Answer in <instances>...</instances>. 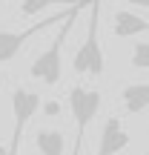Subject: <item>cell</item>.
Wrapping results in <instances>:
<instances>
[{
    "label": "cell",
    "mask_w": 149,
    "mask_h": 155,
    "mask_svg": "<svg viewBox=\"0 0 149 155\" xmlns=\"http://www.w3.org/2000/svg\"><path fill=\"white\" fill-rule=\"evenodd\" d=\"M77 15H80V9H75L72 15H69L66 20L60 23V32L55 35L52 46H49L46 52H40V55L32 61V66H29V75H32L34 81L46 83V86H57V83H60V75H63V43H66L69 32H72L75 17H77Z\"/></svg>",
    "instance_id": "1"
},
{
    "label": "cell",
    "mask_w": 149,
    "mask_h": 155,
    "mask_svg": "<svg viewBox=\"0 0 149 155\" xmlns=\"http://www.w3.org/2000/svg\"><path fill=\"white\" fill-rule=\"evenodd\" d=\"M92 12H89V26H86V38H83L80 49L72 58V69L77 75H89L98 78L103 72V49H100V0H92Z\"/></svg>",
    "instance_id": "2"
},
{
    "label": "cell",
    "mask_w": 149,
    "mask_h": 155,
    "mask_svg": "<svg viewBox=\"0 0 149 155\" xmlns=\"http://www.w3.org/2000/svg\"><path fill=\"white\" fill-rule=\"evenodd\" d=\"M100 104H103V95L98 89H89V86H72L69 89V112L75 118V144H72V155H80L83 150V138H86V129L89 124L98 118Z\"/></svg>",
    "instance_id": "3"
},
{
    "label": "cell",
    "mask_w": 149,
    "mask_h": 155,
    "mask_svg": "<svg viewBox=\"0 0 149 155\" xmlns=\"http://www.w3.org/2000/svg\"><path fill=\"white\" fill-rule=\"evenodd\" d=\"M89 3H92V0H86V3H77V6H72V9L60 12V15H49V20H40V23H34V26L23 29V32H6V29H0V63L15 61V58L20 55L23 43H26L29 38L40 35L43 29H49V26H57V23H63V20H66V17L72 15L75 9H83V6H89Z\"/></svg>",
    "instance_id": "4"
},
{
    "label": "cell",
    "mask_w": 149,
    "mask_h": 155,
    "mask_svg": "<svg viewBox=\"0 0 149 155\" xmlns=\"http://www.w3.org/2000/svg\"><path fill=\"white\" fill-rule=\"evenodd\" d=\"M37 109H40V95L34 92V89L17 86L15 92H11V115H15V129H11V150H9V155H17V150H20V138H23V129H26V124L37 115Z\"/></svg>",
    "instance_id": "5"
},
{
    "label": "cell",
    "mask_w": 149,
    "mask_h": 155,
    "mask_svg": "<svg viewBox=\"0 0 149 155\" xmlns=\"http://www.w3.org/2000/svg\"><path fill=\"white\" fill-rule=\"evenodd\" d=\"M129 147V132L123 129V121L118 115L106 118L103 124V132H100V144H98V152L95 155H118Z\"/></svg>",
    "instance_id": "6"
},
{
    "label": "cell",
    "mask_w": 149,
    "mask_h": 155,
    "mask_svg": "<svg viewBox=\"0 0 149 155\" xmlns=\"http://www.w3.org/2000/svg\"><path fill=\"white\" fill-rule=\"evenodd\" d=\"M144 32H149V20L126 9L115 12V17H112V35L115 38H135V35H144Z\"/></svg>",
    "instance_id": "7"
},
{
    "label": "cell",
    "mask_w": 149,
    "mask_h": 155,
    "mask_svg": "<svg viewBox=\"0 0 149 155\" xmlns=\"http://www.w3.org/2000/svg\"><path fill=\"white\" fill-rule=\"evenodd\" d=\"M123 109L129 115H141L144 109H149V83H129L121 92Z\"/></svg>",
    "instance_id": "8"
},
{
    "label": "cell",
    "mask_w": 149,
    "mask_h": 155,
    "mask_svg": "<svg viewBox=\"0 0 149 155\" xmlns=\"http://www.w3.org/2000/svg\"><path fill=\"white\" fill-rule=\"evenodd\" d=\"M34 147L40 155H63L66 152V138H63L60 129H37L34 135Z\"/></svg>",
    "instance_id": "9"
},
{
    "label": "cell",
    "mask_w": 149,
    "mask_h": 155,
    "mask_svg": "<svg viewBox=\"0 0 149 155\" xmlns=\"http://www.w3.org/2000/svg\"><path fill=\"white\" fill-rule=\"evenodd\" d=\"M20 3V15L23 17H34V15H40V12H46L49 6H55V3H60V6H77V3H83V0H17Z\"/></svg>",
    "instance_id": "10"
},
{
    "label": "cell",
    "mask_w": 149,
    "mask_h": 155,
    "mask_svg": "<svg viewBox=\"0 0 149 155\" xmlns=\"http://www.w3.org/2000/svg\"><path fill=\"white\" fill-rule=\"evenodd\" d=\"M129 63H132V69H149V43H135Z\"/></svg>",
    "instance_id": "11"
},
{
    "label": "cell",
    "mask_w": 149,
    "mask_h": 155,
    "mask_svg": "<svg viewBox=\"0 0 149 155\" xmlns=\"http://www.w3.org/2000/svg\"><path fill=\"white\" fill-rule=\"evenodd\" d=\"M57 109H60V106H57L55 101H52V104H46V106H43V112H46V115H57Z\"/></svg>",
    "instance_id": "12"
},
{
    "label": "cell",
    "mask_w": 149,
    "mask_h": 155,
    "mask_svg": "<svg viewBox=\"0 0 149 155\" xmlns=\"http://www.w3.org/2000/svg\"><path fill=\"white\" fill-rule=\"evenodd\" d=\"M121 3H129V6H141V9H149V0H121Z\"/></svg>",
    "instance_id": "13"
},
{
    "label": "cell",
    "mask_w": 149,
    "mask_h": 155,
    "mask_svg": "<svg viewBox=\"0 0 149 155\" xmlns=\"http://www.w3.org/2000/svg\"><path fill=\"white\" fill-rule=\"evenodd\" d=\"M0 86H3V72H0Z\"/></svg>",
    "instance_id": "14"
}]
</instances>
